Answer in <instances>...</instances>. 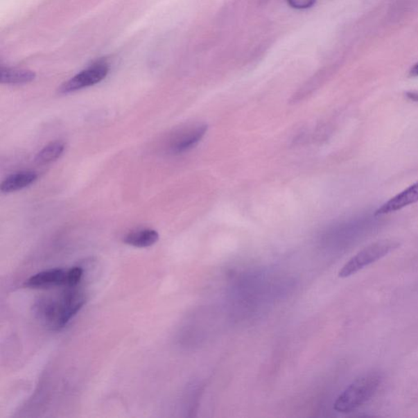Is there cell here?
<instances>
[{"mask_svg": "<svg viewBox=\"0 0 418 418\" xmlns=\"http://www.w3.org/2000/svg\"><path fill=\"white\" fill-rule=\"evenodd\" d=\"M159 241V234L155 229H145L133 232L123 238L126 245L136 247H150Z\"/></svg>", "mask_w": 418, "mask_h": 418, "instance_id": "9", "label": "cell"}, {"mask_svg": "<svg viewBox=\"0 0 418 418\" xmlns=\"http://www.w3.org/2000/svg\"><path fill=\"white\" fill-rule=\"evenodd\" d=\"M418 202V182L406 188L393 198L385 202L375 211V216H383L397 212L407 206Z\"/></svg>", "mask_w": 418, "mask_h": 418, "instance_id": "6", "label": "cell"}, {"mask_svg": "<svg viewBox=\"0 0 418 418\" xmlns=\"http://www.w3.org/2000/svg\"><path fill=\"white\" fill-rule=\"evenodd\" d=\"M35 73L23 69L1 68L0 81L6 85H23L33 81Z\"/></svg>", "mask_w": 418, "mask_h": 418, "instance_id": "10", "label": "cell"}, {"mask_svg": "<svg viewBox=\"0 0 418 418\" xmlns=\"http://www.w3.org/2000/svg\"><path fill=\"white\" fill-rule=\"evenodd\" d=\"M406 96L408 99L418 102V92H408Z\"/></svg>", "mask_w": 418, "mask_h": 418, "instance_id": "14", "label": "cell"}, {"mask_svg": "<svg viewBox=\"0 0 418 418\" xmlns=\"http://www.w3.org/2000/svg\"><path fill=\"white\" fill-rule=\"evenodd\" d=\"M382 381V375L378 373L367 374L354 381L335 401L334 410L340 413L356 410L374 396Z\"/></svg>", "mask_w": 418, "mask_h": 418, "instance_id": "1", "label": "cell"}, {"mask_svg": "<svg viewBox=\"0 0 418 418\" xmlns=\"http://www.w3.org/2000/svg\"><path fill=\"white\" fill-rule=\"evenodd\" d=\"M208 131V126L205 123H197L184 130L172 142L171 151L174 154L187 153L198 145Z\"/></svg>", "mask_w": 418, "mask_h": 418, "instance_id": "5", "label": "cell"}, {"mask_svg": "<svg viewBox=\"0 0 418 418\" xmlns=\"http://www.w3.org/2000/svg\"><path fill=\"white\" fill-rule=\"evenodd\" d=\"M65 277L66 272L62 269L45 270V272L36 274L27 279L25 286L34 289H45L64 286Z\"/></svg>", "mask_w": 418, "mask_h": 418, "instance_id": "7", "label": "cell"}, {"mask_svg": "<svg viewBox=\"0 0 418 418\" xmlns=\"http://www.w3.org/2000/svg\"><path fill=\"white\" fill-rule=\"evenodd\" d=\"M410 76L413 77L418 76V62L413 66L410 70Z\"/></svg>", "mask_w": 418, "mask_h": 418, "instance_id": "15", "label": "cell"}, {"mask_svg": "<svg viewBox=\"0 0 418 418\" xmlns=\"http://www.w3.org/2000/svg\"><path fill=\"white\" fill-rule=\"evenodd\" d=\"M82 277V270L78 266L72 268L66 272L65 284L64 286L67 288H76L81 281Z\"/></svg>", "mask_w": 418, "mask_h": 418, "instance_id": "12", "label": "cell"}, {"mask_svg": "<svg viewBox=\"0 0 418 418\" xmlns=\"http://www.w3.org/2000/svg\"><path fill=\"white\" fill-rule=\"evenodd\" d=\"M38 175L32 171H22L12 174V175L4 179L0 186V190L3 193L15 192L24 189L34 183Z\"/></svg>", "mask_w": 418, "mask_h": 418, "instance_id": "8", "label": "cell"}, {"mask_svg": "<svg viewBox=\"0 0 418 418\" xmlns=\"http://www.w3.org/2000/svg\"><path fill=\"white\" fill-rule=\"evenodd\" d=\"M109 73V66L105 62L94 64L86 70L78 73L65 82L60 89L62 94H70L73 92L88 88L103 80Z\"/></svg>", "mask_w": 418, "mask_h": 418, "instance_id": "4", "label": "cell"}, {"mask_svg": "<svg viewBox=\"0 0 418 418\" xmlns=\"http://www.w3.org/2000/svg\"><path fill=\"white\" fill-rule=\"evenodd\" d=\"M316 0H288L289 6L293 8L306 9L314 6Z\"/></svg>", "mask_w": 418, "mask_h": 418, "instance_id": "13", "label": "cell"}, {"mask_svg": "<svg viewBox=\"0 0 418 418\" xmlns=\"http://www.w3.org/2000/svg\"><path fill=\"white\" fill-rule=\"evenodd\" d=\"M86 302L84 293L75 288H67L58 298H52L53 311L57 330L68 324Z\"/></svg>", "mask_w": 418, "mask_h": 418, "instance_id": "3", "label": "cell"}, {"mask_svg": "<svg viewBox=\"0 0 418 418\" xmlns=\"http://www.w3.org/2000/svg\"><path fill=\"white\" fill-rule=\"evenodd\" d=\"M399 247V243L392 240H383L367 246L353 256L339 270L338 277L345 279L351 277L376 263Z\"/></svg>", "mask_w": 418, "mask_h": 418, "instance_id": "2", "label": "cell"}, {"mask_svg": "<svg viewBox=\"0 0 418 418\" xmlns=\"http://www.w3.org/2000/svg\"><path fill=\"white\" fill-rule=\"evenodd\" d=\"M260 1L261 3H265L266 1H268V0H260Z\"/></svg>", "mask_w": 418, "mask_h": 418, "instance_id": "16", "label": "cell"}, {"mask_svg": "<svg viewBox=\"0 0 418 418\" xmlns=\"http://www.w3.org/2000/svg\"><path fill=\"white\" fill-rule=\"evenodd\" d=\"M65 149L66 146L62 141L51 142L37 154L35 162L40 164L52 163L63 154Z\"/></svg>", "mask_w": 418, "mask_h": 418, "instance_id": "11", "label": "cell"}]
</instances>
